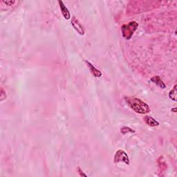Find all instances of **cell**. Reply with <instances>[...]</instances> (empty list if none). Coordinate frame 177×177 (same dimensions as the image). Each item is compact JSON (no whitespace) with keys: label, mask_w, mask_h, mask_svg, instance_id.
I'll return each instance as SVG.
<instances>
[{"label":"cell","mask_w":177,"mask_h":177,"mask_svg":"<svg viewBox=\"0 0 177 177\" xmlns=\"http://www.w3.org/2000/svg\"><path fill=\"white\" fill-rule=\"evenodd\" d=\"M127 104L134 111L140 114H146L150 112V108L148 105L140 98L135 97H125Z\"/></svg>","instance_id":"cell-1"},{"label":"cell","mask_w":177,"mask_h":177,"mask_svg":"<svg viewBox=\"0 0 177 177\" xmlns=\"http://www.w3.org/2000/svg\"><path fill=\"white\" fill-rule=\"evenodd\" d=\"M138 27V24L135 21L130 22V23L127 24H124L121 27V31H122L123 37L127 40H130L132 37L133 34L134 33Z\"/></svg>","instance_id":"cell-2"},{"label":"cell","mask_w":177,"mask_h":177,"mask_svg":"<svg viewBox=\"0 0 177 177\" xmlns=\"http://www.w3.org/2000/svg\"><path fill=\"white\" fill-rule=\"evenodd\" d=\"M120 162H123L127 165L130 164V158H129L127 153L121 150L116 151L114 156V163H120Z\"/></svg>","instance_id":"cell-3"},{"label":"cell","mask_w":177,"mask_h":177,"mask_svg":"<svg viewBox=\"0 0 177 177\" xmlns=\"http://www.w3.org/2000/svg\"><path fill=\"white\" fill-rule=\"evenodd\" d=\"M71 24L75 31L78 32V33H79L81 35H83L85 34L84 31V27L82 26V25L80 24L79 20L75 18V17H73L71 20Z\"/></svg>","instance_id":"cell-4"},{"label":"cell","mask_w":177,"mask_h":177,"mask_svg":"<svg viewBox=\"0 0 177 177\" xmlns=\"http://www.w3.org/2000/svg\"><path fill=\"white\" fill-rule=\"evenodd\" d=\"M85 63L86 64H87V67L89 69L90 72L92 73V74L93 76L95 78H100L102 76V72H101L100 70H98L97 68H95L92 63L88 61H87V60H85Z\"/></svg>","instance_id":"cell-5"},{"label":"cell","mask_w":177,"mask_h":177,"mask_svg":"<svg viewBox=\"0 0 177 177\" xmlns=\"http://www.w3.org/2000/svg\"><path fill=\"white\" fill-rule=\"evenodd\" d=\"M58 4H59L60 5V10H61L63 17H64V19H69L71 18L70 12L69 11V9L67 8V6L64 5V2L59 0V1H58Z\"/></svg>","instance_id":"cell-6"},{"label":"cell","mask_w":177,"mask_h":177,"mask_svg":"<svg viewBox=\"0 0 177 177\" xmlns=\"http://www.w3.org/2000/svg\"><path fill=\"white\" fill-rule=\"evenodd\" d=\"M151 82H152L154 83L158 86V87H160L161 88H165L166 87V85L165 83L163 82V81L161 79V78L158 76V75H155V76L152 77L150 79Z\"/></svg>","instance_id":"cell-7"},{"label":"cell","mask_w":177,"mask_h":177,"mask_svg":"<svg viewBox=\"0 0 177 177\" xmlns=\"http://www.w3.org/2000/svg\"><path fill=\"white\" fill-rule=\"evenodd\" d=\"M144 120H145L147 125L150 126V127H157L159 125V123L157 120L149 116H146L144 118Z\"/></svg>","instance_id":"cell-8"},{"label":"cell","mask_w":177,"mask_h":177,"mask_svg":"<svg viewBox=\"0 0 177 177\" xmlns=\"http://www.w3.org/2000/svg\"><path fill=\"white\" fill-rule=\"evenodd\" d=\"M176 85H174L173 89H172L169 93V98L174 101L176 100Z\"/></svg>","instance_id":"cell-9"},{"label":"cell","mask_w":177,"mask_h":177,"mask_svg":"<svg viewBox=\"0 0 177 177\" xmlns=\"http://www.w3.org/2000/svg\"><path fill=\"white\" fill-rule=\"evenodd\" d=\"M120 131H121V133L123 134H127V133H135L134 130H133L131 127H126V126L121 128Z\"/></svg>","instance_id":"cell-10"},{"label":"cell","mask_w":177,"mask_h":177,"mask_svg":"<svg viewBox=\"0 0 177 177\" xmlns=\"http://www.w3.org/2000/svg\"><path fill=\"white\" fill-rule=\"evenodd\" d=\"M4 3L5 4H6L7 6H12L15 3H16V1H11V0H9V1H3Z\"/></svg>","instance_id":"cell-11"},{"label":"cell","mask_w":177,"mask_h":177,"mask_svg":"<svg viewBox=\"0 0 177 177\" xmlns=\"http://www.w3.org/2000/svg\"><path fill=\"white\" fill-rule=\"evenodd\" d=\"M78 173H79L80 176H86V177L87 176L84 172H83L82 171V169H81L80 168H78Z\"/></svg>","instance_id":"cell-12"},{"label":"cell","mask_w":177,"mask_h":177,"mask_svg":"<svg viewBox=\"0 0 177 177\" xmlns=\"http://www.w3.org/2000/svg\"><path fill=\"white\" fill-rule=\"evenodd\" d=\"M172 112H176V107H174L173 109H172Z\"/></svg>","instance_id":"cell-13"}]
</instances>
